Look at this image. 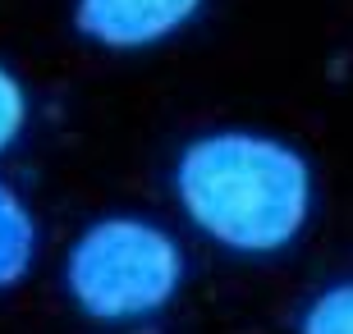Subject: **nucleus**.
I'll use <instances>...</instances> for the list:
<instances>
[{"instance_id":"3","label":"nucleus","mask_w":353,"mask_h":334,"mask_svg":"<svg viewBox=\"0 0 353 334\" xmlns=\"http://www.w3.org/2000/svg\"><path fill=\"white\" fill-rule=\"evenodd\" d=\"M207 0H74L79 37L105 51H147L179 37Z\"/></svg>"},{"instance_id":"1","label":"nucleus","mask_w":353,"mask_h":334,"mask_svg":"<svg viewBox=\"0 0 353 334\" xmlns=\"http://www.w3.org/2000/svg\"><path fill=\"white\" fill-rule=\"evenodd\" d=\"M174 197L188 225L216 247L275 257L307 229L316 179L299 147L252 129H216L179 152Z\"/></svg>"},{"instance_id":"2","label":"nucleus","mask_w":353,"mask_h":334,"mask_svg":"<svg viewBox=\"0 0 353 334\" xmlns=\"http://www.w3.org/2000/svg\"><path fill=\"white\" fill-rule=\"evenodd\" d=\"M65 284L92 321H143L174 302L183 284V252L152 220L105 216L74 238Z\"/></svg>"},{"instance_id":"4","label":"nucleus","mask_w":353,"mask_h":334,"mask_svg":"<svg viewBox=\"0 0 353 334\" xmlns=\"http://www.w3.org/2000/svg\"><path fill=\"white\" fill-rule=\"evenodd\" d=\"M37 257V220L28 202L0 179V289H14Z\"/></svg>"},{"instance_id":"5","label":"nucleus","mask_w":353,"mask_h":334,"mask_svg":"<svg viewBox=\"0 0 353 334\" xmlns=\"http://www.w3.org/2000/svg\"><path fill=\"white\" fill-rule=\"evenodd\" d=\"M299 334H353V280H335L303 307Z\"/></svg>"},{"instance_id":"6","label":"nucleus","mask_w":353,"mask_h":334,"mask_svg":"<svg viewBox=\"0 0 353 334\" xmlns=\"http://www.w3.org/2000/svg\"><path fill=\"white\" fill-rule=\"evenodd\" d=\"M23 124H28V92L10 69L0 65V152L19 142Z\"/></svg>"}]
</instances>
